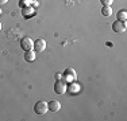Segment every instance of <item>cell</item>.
Masks as SVG:
<instances>
[{"mask_svg": "<svg viewBox=\"0 0 127 121\" xmlns=\"http://www.w3.org/2000/svg\"><path fill=\"white\" fill-rule=\"evenodd\" d=\"M47 110H49L47 102H45V101H38V102H35V105H34V112H35L37 114H39V116H43V114L47 113Z\"/></svg>", "mask_w": 127, "mask_h": 121, "instance_id": "cell-1", "label": "cell"}, {"mask_svg": "<svg viewBox=\"0 0 127 121\" xmlns=\"http://www.w3.org/2000/svg\"><path fill=\"white\" fill-rule=\"evenodd\" d=\"M66 89H68V86H66L65 81L57 80L56 82H54V92H56L57 94H64V93L66 92Z\"/></svg>", "mask_w": 127, "mask_h": 121, "instance_id": "cell-2", "label": "cell"}, {"mask_svg": "<svg viewBox=\"0 0 127 121\" xmlns=\"http://www.w3.org/2000/svg\"><path fill=\"white\" fill-rule=\"evenodd\" d=\"M32 46H34V42H32L31 38H29V36H25V38H22V40H20V47H22L25 51H27V50H32Z\"/></svg>", "mask_w": 127, "mask_h": 121, "instance_id": "cell-3", "label": "cell"}, {"mask_svg": "<svg viewBox=\"0 0 127 121\" xmlns=\"http://www.w3.org/2000/svg\"><path fill=\"white\" fill-rule=\"evenodd\" d=\"M112 31L118 32V34H123L126 31V23L120 22V20H116V22L112 23Z\"/></svg>", "mask_w": 127, "mask_h": 121, "instance_id": "cell-4", "label": "cell"}, {"mask_svg": "<svg viewBox=\"0 0 127 121\" xmlns=\"http://www.w3.org/2000/svg\"><path fill=\"white\" fill-rule=\"evenodd\" d=\"M34 51L35 53H42V51L46 48V40L45 39H37L34 40Z\"/></svg>", "mask_w": 127, "mask_h": 121, "instance_id": "cell-5", "label": "cell"}, {"mask_svg": "<svg viewBox=\"0 0 127 121\" xmlns=\"http://www.w3.org/2000/svg\"><path fill=\"white\" fill-rule=\"evenodd\" d=\"M64 78H65V81H72V80H74V78L77 77V73L74 69H72V67H68L65 71H64Z\"/></svg>", "mask_w": 127, "mask_h": 121, "instance_id": "cell-6", "label": "cell"}, {"mask_svg": "<svg viewBox=\"0 0 127 121\" xmlns=\"http://www.w3.org/2000/svg\"><path fill=\"white\" fill-rule=\"evenodd\" d=\"M47 106H49V110H51V112H58L60 108H61V104L57 100H53V101H50L47 104Z\"/></svg>", "mask_w": 127, "mask_h": 121, "instance_id": "cell-7", "label": "cell"}, {"mask_svg": "<svg viewBox=\"0 0 127 121\" xmlns=\"http://www.w3.org/2000/svg\"><path fill=\"white\" fill-rule=\"evenodd\" d=\"M25 60H27V62H32V60H35V51L27 50L25 53Z\"/></svg>", "mask_w": 127, "mask_h": 121, "instance_id": "cell-8", "label": "cell"}, {"mask_svg": "<svg viewBox=\"0 0 127 121\" xmlns=\"http://www.w3.org/2000/svg\"><path fill=\"white\" fill-rule=\"evenodd\" d=\"M127 19V11L126 10H120L118 12V20H120V22H126Z\"/></svg>", "mask_w": 127, "mask_h": 121, "instance_id": "cell-9", "label": "cell"}, {"mask_svg": "<svg viewBox=\"0 0 127 121\" xmlns=\"http://www.w3.org/2000/svg\"><path fill=\"white\" fill-rule=\"evenodd\" d=\"M101 14L104 15V16H111L112 15V10H111V5H104L101 10Z\"/></svg>", "mask_w": 127, "mask_h": 121, "instance_id": "cell-10", "label": "cell"}, {"mask_svg": "<svg viewBox=\"0 0 127 121\" xmlns=\"http://www.w3.org/2000/svg\"><path fill=\"white\" fill-rule=\"evenodd\" d=\"M66 90H69L72 94H74V93L80 92V85H78V83H72L70 87H69V89H66Z\"/></svg>", "mask_w": 127, "mask_h": 121, "instance_id": "cell-11", "label": "cell"}, {"mask_svg": "<svg viewBox=\"0 0 127 121\" xmlns=\"http://www.w3.org/2000/svg\"><path fill=\"white\" fill-rule=\"evenodd\" d=\"M100 3L103 5H111L114 3V0H100Z\"/></svg>", "mask_w": 127, "mask_h": 121, "instance_id": "cell-12", "label": "cell"}, {"mask_svg": "<svg viewBox=\"0 0 127 121\" xmlns=\"http://www.w3.org/2000/svg\"><path fill=\"white\" fill-rule=\"evenodd\" d=\"M56 78H57V80H61V78H62V74H61V73H57Z\"/></svg>", "mask_w": 127, "mask_h": 121, "instance_id": "cell-13", "label": "cell"}, {"mask_svg": "<svg viewBox=\"0 0 127 121\" xmlns=\"http://www.w3.org/2000/svg\"><path fill=\"white\" fill-rule=\"evenodd\" d=\"M7 1H8V0H0V5H4Z\"/></svg>", "mask_w": 127, "mask_h": 121, "instance_id": "cell-14", "label": "cell"}, {"mask_svg": "<svg viewBox=\"0 0 127 121\" xmlns=\"http://www.w3.org/2000/svg\"><path fill=\"white\" fill-rule=\"evenodd\" d=\"M0 30H1V23H0Z\"/></svg>", "mask_w": 127, "mask_h": 121, "instance_id": "cell-15", "label": "cell"}]
</instances>
